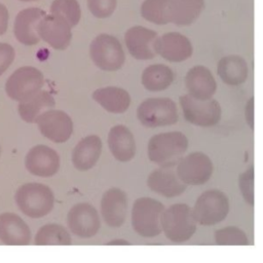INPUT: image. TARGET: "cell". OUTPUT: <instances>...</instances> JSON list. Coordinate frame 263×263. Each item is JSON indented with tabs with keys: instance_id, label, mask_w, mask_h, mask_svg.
I'll return each instance as SVG.
<instances>
[{
	"instance_id": "1",
	"label": "cell",
	"mask_w": 263,
	"mask_h": 263,
	"mask_svg": "<svg viewBox=\"0 0 263 263\" xmlns=\"http://www.w3.org/2000/svg\"><path fill=\"white\" fill-rule=\"evenodd\" d=\"M188 144L187 137L181 132L157 134L149 140L148 157L161 167H173L182 159Z\"/></svg>"
},
{
	"instance_id": "2",
	"label": "cell",
	"mask_w": 263,
	"mask_h": 263,
	"mask_svg": "<svg viewBox=\"0 0 263 263\" xmlns=\"http://www.w3.org/2000/svg\"><path fill=\"white\" fill-rule=\"evenodd\" d=\"M161 228L166 238L173 242H185L196 231V221L192 208L186 203H175L161 215Z\"/></svg>"
},
{
	"instance_id": "3",
	"label": "cell",
	"mask_w": 263,
	"mask_h": 263,
	"mask_svg": "<svg viewBox=\"0 0 263 263\" xmlns=\"http://www.w3.org/2000/svg\"><path fill=\"white\" fill-rule=\"evenodd\" d=\"M15 202L23 214L36 219L51 212L54 196L48 186L39 183H28L17 189Z\"/></svg>"
},
{
	"instance_id": "4",
	"label": "cell",
	"mask_w": 263,
	"mask_h": 263,
	"mask_svg": "<svg viewBox=\"0 0 263 263\" xmlns=\"http://www.w3.org/2000/svg\"><path fill=\"white\" fill-rule=\"evenodd\" d=\"M164 205L151 197H140L133 205L132 225L144 237H154L161 233V215Z\"/></svg>"
},
{
	"instance_id": "5",
	"label": "cell",
	"mask_w": 263,
	"mask_h": 263,
	"mask_svg": "<svg viewBox=\"0 0 263 263\" xmlns=\"http://www.w3.org/2000/svg\"><path fill=\"white\" fill-rule=\"evenodd\" d=\"M229 213V199L227 195L217 189L202 192L196 199L192 214L197 224L213 226L222 222Z\"/></svg>"
},
{
	"instance_id": "6",
	"label": "cell",
	"mask_w": 263,
	"mask_h": 263,
	"mask_svg": "<svg viewBox=\"0 0 263 263\" xmlns=\"http://www.w3.org/2000/svg\"><path fill=\"white\" fill-rule=\"evenodd\" d=\"M179 101L184 118L189 123L200 127H211L219 123L222 109L217 100H198L187 93L181 96Z\"/></svg>"
},
{
	"instance_id": "7",
	"label": "cell",
	"mask_w": 263,
	"mask_h": 263,
	"mask_svg": "<svg viewBox=\"0 0 263 263\" xmlns=\"http://www.w3.org/2000/svg\"><path fill=\"white\" fill-rule=\"evenodd\" d=\"M137 117L147 127L173 125L178 121V108L168 98H149L137 109Z\"/></svg>"
},
{
	"instance_id": "8",
	"label": "cell",
	"mask_w": 263,
	"mask_h": 263,
	"mask_svg": "<svg viewBox=\"0 0 263 263\" xmlns=\"http://www.w3.org/2000/svg\"><path fill=\"white\" fill-rule=\"evenodd\" d=\"M89 53L95 65L104 71L119 70L125 60L120 42L108 34H100L91 41Z\"/></svg>"
},
{
	"instance_id": "9",
	"label": "cell",
	"mask_w": 263,
	"mask_h": 263,
	"mask_svg": "<svg viewBox=\"0 0 263 263\" xmlns=\"http://www.w3.org/2000/svg\"><path fill=\"white\" fill-rule=\"evenodd\" d=\"M44 78L41 71L26 66L18 68L9 76L5 84V90L10 99L22 102L41 90Z\"/></svg>"
},
{
	"instance_id": "10",
	"label": "cell",
	"mask_w": 263,
	"mask_h": 263,
	"mask_svg": "<svg viewBox=\"0 0 263 263\" xmlns=\"http://www.w3.org/2000/svg\"><path fill=\"white\" fill-rule=\"evenodd\" d=\"M177 175L186 185L198 186L205 184L214 173V164L211 158L203 152L194 151L177 164Z\"/></svg>"
},
{
	"instance_id": "11",
	"label": "cell",
	"mask_w": 263,
	"mask_h": 263,
	"mask_svg": "<svg viewBox=\"0 0 263 263\" xmlns=\"http://www.w3.org/2000/svg\"><path fill=\"white\" fill-rule=\"evenodd\" d=\"M40 133L54 143H64L70 139L73 122L70 116L61 110L49 109L40 114L36 121Z\"/></svg>"
},
{
	"instance_id": "12",
	"label": "cell",
	"mask_w": 263,
	"mask_h": 263,
	"mask_svg": "<svg viewBox=\"0 0 263 263\" xmlns=\"http://www.w3.org/2000/svg\"><path fill=\"white\" fill-rule=\"evenodd\" d=\"M67 222L70 230L77 236L88 238L100 229V219L97 210L89 203L75 204L68 213Z\"/></svg>"
},
{
	"instance_id": "13",
	"label": "cell",
	"mask_w": 263,
	"mask_h": 263,
	"mask_svg": "<svg viewBox=\"0 0 263 263\" xmlns=\"http://www.w3.org/2000/svg\"><path fill=\"white\" fill-rule=\"evenodd\" d=\"M155 49L164 60L172 63H180L188 60L193 52L189 38L178 32H168L158 37Z\"/></svg>"
},
{
	"instance_id": "14",
	"label": "cell",
	"mask_w": 263,
	"mask_h": 263,
	"mask_svg": "<svg viewBox=\"0 0 263 263\" xmlns=\"http://www.w3.org/2000/svg\"><path fill=\"white\" fill-rule=\"evenodd\" d=\"M38 33L40 38L58 50L66 49L72 38L70 24L63 17L53 14L45 15L41 20Z\"/></svg>"
},
{
	"instance_id": "15",
	"label": "cell",
	"mask_w": 263,
	"mask_h": 263,
	"mask_svg": "<svg viewBox=\"0 0 263 263\" xmlns=\"http://www.w3.org/2000/svg\"><path fill=\"white\" fill-rule=\"evenodd\" d=\"M157 38L155 31L142 26L132 27L124 35L126 47L137 60H151L157 54L155 49Z\"/></svg>"
},
{
	"instance_id": "16",
	"label": "cell",
	"mask_w": 263,
	"mask_h": 263,
	"mask_svg": "<svg viewBox=\"0 0 263 263\" xmlns=\"http://www.w3.org/2000/svg\"><path fill=\"white\" fill-rule=\"evenodd\" d=\"M26 168L38 177H51L60 167V156L50 147L37 145L30 149L25 159Z\"/></svg>"
},
{
	"instance_id": "17",
	"label": "cell",
	"mask_w": 263,
	"mask_h": 263,
	"mask_svg": "<svg viewBox=\"0 0 263 263\" xmlns=\"http://www.w3.org/2000/svg\"><path fill=\"white\" fill-rule=\"evenodd\" d=\"M45 15L44 10L36 7H30L20 11L13 25V32L17 41L25 45L37 44L40 40L38 26Z\"/></svg>"
},
{
	"instance_id": "18",
	"label": "cell",
	"mask_w": 263,
	"mask_h": 263,
	"mask_svg": "<svg viewBox=\"0 0 263 263\" xmlns=\"http://www.w3.org/2000/svg\"><path fill=\"white\" fill-rule=\"evenodd\" d=\"M184 81L188 93L198 100L211 99L216 93V79L204 66L196 65L190 68L185 75Z\"/></svg>"
},
{
	"instance_id": "19",
	"label": "cell",
	"mask_w": 263,
	"mask_h": 263,
	"mask_svg": "<svg viewBox=\"0 0 263 263\" xmlns=\"http://www.w3.org/2000/svg\"><path fill=\"white\" fill-rule=\"evenodd\" d=\"M148 187L155 193L166 198L181 195L187 188L172 167H159L151 172L147 179Z\"/></svg>"
},
{
	"instance_id": "20",
	"label": "cell",
	"mask_w": 263,
	"mask_h": 263,
	"mask_svg": "<svg viewBox=\"0 0 263 263\" xmlns=\"http://www.w3.org/2000/svg\"><path fill=\"white\" fill-rule=\"evenodd\" d=\"M101 212L105 223L110 227L121 226L126 217V194L118 188L107 190L101 200Z\"/></svg>"
},
{
	"instance_id": "21",
	"label": "cell",
	"mask_w": 263,
	"mask_h": 263,
	"mask_svg": "<svg viewBox=\"0 0 263 263\" xmlns=\"http://www.w3.org/2000/svg\"><path fill=\"white\" fill-rule=\"evenodd\" d=\"M0 239L8 246H27L31 241V231L21 217L3 213L0 215Z\"/></svg>"
},
{
	"instance_id": "22",
	"label": "cell",
	"mask_w": 263,
	"mask_h": 263,
	"mask_svg": "<svg viewBox=\"0 0 263 263\" xmlns=\"http://www.w3.org/2000/svg\"><path fill=\"white\" fill-rule=\"evenodd\" d=\"M204 0H167L166 20L177 26H189L200 15Z\"/></svg>"
},
{
	"instance_id": "23",
	"label": "cell",
	"mask_w": 263,
	"mask_h": 263,
	"mask_svg": "<svg viewBox=\"0 0 263 263\" xmlns=\"http://www.w3.org/2000/svg\"><path fill=\"white\" fill-rule=\"evenodd\" d=\"M108 144L112 155L121 162L132 160L136 154L134 136L124 125H115L110 129L108 135Z\"/></svg>"
},
{
	"instance_id": "24",
	"label": "cell",
	"mask_w": 263,
	"mask_h": 263,
	"mask_svg": "<svg viewBox=\"0 0 263 263\" xmlns=\"http://www.w3.org/2000/svg\"><path fill=\"white\" fill-rule=\"evenodd\" d=\"M217 73L225 84L230 86L240 85L249 76L248 63L240 55H226L218 62Z\"/></svg>"
},
{
	"instance_id": "25",
	"label": "cell",
	"mask_w": 263,
	"mask_h": 263,
	"mask_svg": "<svg viewBox=\"0 0 263 263\" xmlns=\"http://www.w3.org/2000/svg\"><path fill=\"white\" fill-rule=\"evenodd\" d=\"M102 152V141L91 135L83 138L74 148L72 162L79 171H87L95 166Z\"/></svg>"
},
{
	"instance_id": "26",
	"label": "cell",
	"mask_w": 263,
	"mask_h": 263,
	"mask_svg": "<svg viewBox=\"0 0 263 263\" xmlns=\"http://www.w3.org/2000/svg\"><path fill=\"white\" fill-rule=\"evenodd\" d=\"M92 99L110 113H123L130 104L128 92L116 86L98 88L92 92Z\"/></svg>"
},
{
	"instance_id": "27",
	"label": "cell",
	"mask_w": 263,
	"mask_h": 263,
	"mask_svg": "<svg viewBox=\"0 0 263 263\" xmlns=\"http://www.w3.org/2000/svg\"><path fill=\"white\" fill-rule=\"evenodd\" d=\"M54 105V99L49 92L45 90H39L31 98L20 102L17 111L23 120L28 123H33L36 121L40 114L49 109H52Z\"/></svg>"
},
{
	"instance_id": "28",
	"label": "cell",
	"mask_w": 263,
	"mask_h": 263,
	"mask_svg": "<svg viewBox=\"0 0 263 263\" xmlns=\"http://www.w3.org/2000/svg\"><path fill=\"white\" fill-rule=\"evenodd\" d=\"M173 70L163 64L148 66L142 73V84L149 91H161L166 89L174 81Z\"/></svg>"
},
{
	"instance_id": "29",
	"label": "cell",
	"mask_w": 263,
	"mask_h": 263,
	"mask_svg": "<svg viewBox=\"0 0 263 263\" xmlns=\"http://www.w3.org/2000/svg\"><path fill=\"white\" fill-rule=\"evenodd\" d=\"M34 243L37 246H69L72 240L65 227L59 224H47L38 230Z\"/></svg>"
},
{
	"instance_id": "30",
	"label": "cell",
	"mask_w": 263,
	"mask_h": 263,
	"mask_svg": "<svg viewBox=\"0 0 263 263\" xmlns=\"http://www.w3.org/2000/svg\"><path fill=\"white\" fill-rule=\"evenodd\" d=\"M50 12L53 15L66 20L71 27L76 26L81 16L77 0H53L50 6Z\"/></svg>"
},
{
	"instance_id": "31",
	"label": "cell",
	"mask_w": 263,
	"mask_h": 263,
	"mask_svg": "<svg viewBox=\"0 0 263 263\" xmlns=\"http://www.w3.org/2000/svg\"><path fill=\"white\" fill-rule=\"evenodd\" d=\"M215 243L218 246H248L247 233L235 226H227L215 232Z\"/></svg>"
},
{
	"instance_id": "32",
	"label": "cell",
	"mask_w": 263,
	"mask_h": 263,
	"mask_svg": "<svg viewBox=\"0 0 263 263\" xmlns=\"http://www.w3.org/2000/svg\"><path fill=\"white\" fill-rule=\"evenodd\" d=\"M166 1L167 0H145L141 6L142 16L146 21L156 25L167 24Z\"/></svg>"
},
{
	"instance_id": "33",
	"label": "cell",
	"mask_w": 263,
	"mask_h": 263,
	"mask_svg": "<svg viewBox=\"0 0 263 263\" xmlns=\"http://www.w3.org/2000/svg\"><path fill=\"white\" fill-rule=\"evenodd\" d=\"M238 187L247 203L254 205V166L251 165L238 177Z\"/></svg>"
},
{
	"instance_id": "34",
	"label": "cell",
	"mask_w": 263,
	"mask_h": 263,
	"mask_svg": "<svg viewBox=\"0 0 263 263\" xmlns=\"http://www.w3.org/2000/svg\"><path fill=\"white\" fill-rule=\"evenodd\" d=\"M87 5L96 17L104 18L113 13L116 7V0H87Z\"/></svg>"
},
{
	"instance_id": "35",
	"label": "cell",
	"mask_w": 263,
	"mask_h": 263,
	"mask_svg": "<svg viewBox=\"0 0 263 263\" xmlns=\"http://www.w3.org/2000/svg\"><path fill=\"white\" fill-rule=\"evenodd\" d=\"M14 49L8 43H0V76L8 69L14 60Z\"/></svg>"
},
{
	"instance_id": "36",
	"label": "cell",
	"mask_w": 263,
	"mask_h": 263,
	"mask_svg": "<svg viewBox=\"0 0 263 263\" xmlns=\"http://www.w3.org/2000/svg\"><path fill=\"white\" fill-rule=\"evenodd\" d=\"M245 117L248 125L253 130L254 129V98L253 97H251L246 104Z\"/></svg>"
},
{
	"instance_id": "37",
	"label": "cell",
	"mask_w": 263,
	"mask_h": 263,
	"mask_svg": "<svg viewBox=\"0 0 263 263\" xmlns=\"http://www.w3.org/2000/svg\"><path fill=\"white\" fill-rule=\"evenodd\" d=\"M7 24H8V10L4 4L0 3V36L6 32Z\"/></svg>"
},
{
	"instance_id": "38",
	"label": "cell",
	"mask_w": 263,
	"mask_h": 263,
	"mask_svg": "<svg viewBox=\"0 0 263 263\" xmlns=\"http://www.w3.org/2000/svg\"><path fill=\"white\" fill-rule=\"evenodd\" d=\"M129 245L128 241L126 240H121V239H115V240H112L110 242H108V245Z\"/></svg>"
},
{
	"instance_id": "39",
	"label": "cell",
	"mask_w": 263,
	"mask_h": 263,
	"mask_svg": "<svg viewBox=\"0 0 263 263\" xmlns=\"http://www.w3.org/2000/svg\"><path fill=\"white\" fill-rule=\"evenodd\" d=\"M21 1H25V2H28V1H37V0H21Z\"/></svg>"
}]
</instances>
